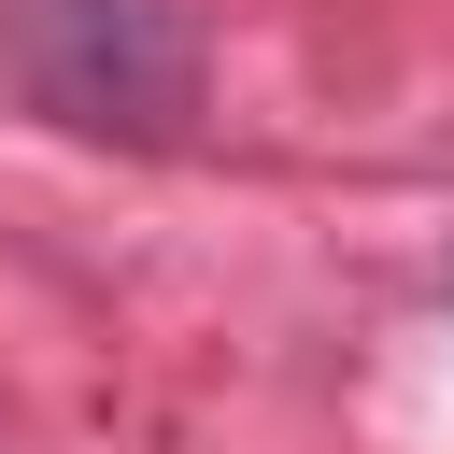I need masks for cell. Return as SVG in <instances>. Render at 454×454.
I'll use <instances>...</instances> for the list:
<instances>
[{
	"instance_id": "6da1fadb",
	"label": "cell",
	"mask_w": 454,
	"mask_h": 454,
	"mask_svg": "<svg viewBox=\"0 0 454 454\" xmlns=\"http://www.w3.org/2000/svg\"><path fill=\"white\" fill-rule=\"evenodd\" d=\"M0 71L43 128L128 142V156H170L213 99V57H199L184 0H0Z\"/></svg>"
}]
</instances>
